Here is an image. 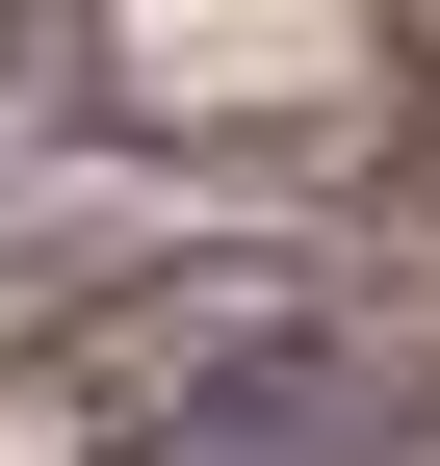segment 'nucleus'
Segmentation results:
<instances>
[{
	"mask_svg": "<svg viewBox=\"0 0 440 466\" xmlns=\"http://www.w3.org/2000/svg\"><path fill=\"white\" fill-rule=\"evenodd\" d=\"M130 466H363V363L337 337H259V363H207L182 415H130Z\"/></svg>",
	"mask_w": 440,
	"mask_h": 466,
	"instance_id": "nucleus-1",
	"label": "nucleus"
}]
</instances>
